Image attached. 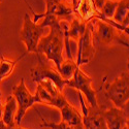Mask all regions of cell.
I'll return each instance as SVG.
<instances>
[{
    "label": "cell",
    "instance_id": "5b68a950",
    "mask_svg": "<svg viewBox=\"0 0 129 129\" xmlns=\"http://www.w3.org/2000/svg\"><path fill=\"white\" fill-rule=\"evenodd\" d=\"M94 20L87 23L84 33L77 42V52L74 60H76V63L79 67H81L84 64L89 63L94 58L96 54V49L94 46V35H93Z\"/></svg>",
    "mask_w": 129,
    "mask_h": 129
},
{
    "label": "cell",
    "instance_id": "4fadbf2b",
    "mask_svg": "<svg viewBox=\"0 0 129 129\" xmlns=\"http://www.w3.org/2000/svg\"><path fill=\"white\" fill-rule=\"evenodd\" d=\"M17 101L14 96H8L5 104L3 105V116H2V121L5 123L7 128H13L16 126L15 119H16V114H17Z\"/></svg>",
    "mask_w": 129,
    "mask_h": 129
},
{
    "label": "cell",
    "instance_id": "7a4b0ae2",
    "mask_svg": "<svg viewBox=\"0 0 129 129\" xmlns=\"http://www.w3.org/2000/svg\"><path fill=\"white\" fill-rule=\"evenodd\" d=\"M104 94L116 107L125 110L129 100V72L128 69L124 70L119 78L109 83L104 81Z\"/></svg>",
    "mask_w": 129,
    "mask_h": 129
},
{
    "label": "cell",
    "instance_id": "9a60e30c",
    "mask_svg": "<svg viewBox=\"0 0 129 129\" xmlns=\"http://www.w3.org/2000/svg\"><path fill=\"white\" fill-rule=\"evenodd\" d=\"M79 66L77 65V63L74 60H70V59H64L63 62L60 65V69L58 70L60 76L62 77V79L64 81H69L72 79L74 71Z\"/></svg>",
    "mask_w": 129,
    "mask_h": 129
},
{
    "label": "cell",
    "instance_id": "cb8c5ba5",
    "mask_svg": "<svg viewBox=\"0 0 129 129\" xmlns=\"http://www.w3.org/2000/svg\"><path fill=\"white\" fill-rule=\"evenodd\" d=\"M123 129H128V125H126V126H124V128Z\"/></svg>",
    "mask_w": 129,
    "mask_h": 129
},
{
    "label": "cell",
    "instance_id": "277c9868",
    "mask_svg": "<svg viewBox=\"0 0 129 129\" xmlns=\"http://www.w3.org/2000/svg\"><path fill=\"white\" fill-rule=\"evenodd\" d=\"M13 96L17 101V106H18L15 124L16 126H20L27 111L31 106H33L34 103H41V101L36 94L32 95L29 92L23 78L20 80V83L13 88Z\"/></svg>",
    "mask_w": 129,
    "mask_h": 129
},
{
    "label": "cell",
    "instance_id": "2e32d148",
    "mask_svg": "<svg viewBox=\"0 0 129 129\" xmlns=\"http://www.w3.org/2000/svg\"><path fill=\"white\" fill-rule=\"evenodd\" d=\"M128 13H129V0H119L112 20L115 23L121 25L125 18L128 17Z\"/></svg>",
    "mask_w": 129,
    "mask_h": 129
},
{
    "label": "cell",
    "instance_id": "30bf717a",
    "mask_svg": "<svg viewBox=\"0 0 129 129\" xmlns=\"http://www.w3.org/2000/svg\"><path fill=\"white\" fill-rule=\"evenodd\" d=\"M102 116L107 129H123L124 126L128 125V116L125 110L113 106L106 111H102Z\"/></svg>",
    "mask_w": 129,
    "mask_h": 129
},
{
    "label": "cell",
    "instance_id": "5bb4252c",
    "mask_svg": "<svg viewBox=\"0 0 129 129\" xmlns=\"http://www.w3.org/2000/svg\"><path fill=\"white\" fill-rule=\"evenodd\" d=\"M25 55H23L22 57L17 59V60H12V59H8V58L4 57V56H1V58H0V83H1L3 80L7 79L9 76H12L13 72L15 71L17 63Z\"/></svg>",
    "mask_w": 129,
    "mask_h": 129
},
{
    "label": "cell",
    "instance_id": "ba28073f",
    "mask_svg": "<svg viewBox=\"0 0 129 129\" xmlns=\"http://www.w3.org/2000/svg\"><path fill=\"white\" fill-rule=\"evenodd\" d=\"M37 57H38V64L35 67L31 68V70H30L32 81L37 84L42 80H50L55 84L56 88L60 92H63L64 87L66 86V81H64L62 79V77L60 76V73L56 67L53 68V67L49 66L48 64L42 62V60L39 56H37Z\"/></svg>",
    "mask_w": 129,
    "mask_h": 129
},
{
    "label": "cell",
    "instance_id": "603a6c76",
    "mask_svg": "<svg viewBox=\"0 0 129 129\" xmlns=\"http://www.w3.org/2000/svg\"><path fill=\"white\" fill-rule=\"evenodd\" d=\"M9 129H25V128H22V127H19V126H15L13 128H9Z\"/></svg>",
    "mask_w": 129,
    "mask_h": 129
},
{
    "label": "cell",
    "instance_id": "ac0fdd59",
    "mask_svg": "<svg viewBox=\"0 0 129 129\" xmlns=\"http://www.w3.org/2000/svg\"><path fill=\"white\" fill-rule=\"evenodd\" d=\"M118 5V1H113V0H106L103 7L101 8L100 13L102 14V16L105 18V19H109V20H112L113 19V16L115 14V10H116V7Z\"/></svg>",
    "mask_w": 129,
    "mask_h": 129
},
{
    "label": "cell",
    "instance_id": "e0dca14e",
    "mask_svg": "<svg viewBox=\"0 0 129 129\" xmlns=\"http://www.w3.org/2000/svg\"><path fill=\"white\" fill-rule=\"evenodd\" d=\"M39 117H40V119L44 121V122H42V124L40 125L41 127H47V128H51V129H84V126L72 127V126H69L67 123H65L64 121H61L60 123H53V122H50V121L46 120L40 114H39Z\"/></svg>",
    "mask_w": 129,
    "mask_h": 129
},
{
    "label": "cell",
    "instance_id": "6da1fadb",
    "mask_svg": "<svg viewBox=\"0 0 129 129\" xmlns=\"http://www.w3.org/2000/svg\"><path fill=\"white\" fill-rule=\"evenodd\" d=\"M64 30L60 21H54L49 26V33L42 36L37 45L35 54L37 56L44 55L55 64L57 70L64 60Z\"/></svg>",
    "mask_w": 129,
    "mask_h": 129
},
{
    "label": "cell",
    "instance_id": "d4e9b609",
    "mask_svg": "<svg viewBox=\"0 0 129 129\" xmlns=\"http://www.w3.org/2000/svg\"><path fill=\"white\" fill-rule=\"evenodd\" d=\"M113 1H119V0H113Z\"/></svg>",
    "mask_w": 129,
    "mask_h": 129
},
{
    "label": "cell",
    "instance_id": "ffe728a7",
    "mask_svg": "<svg viewBox=\"0 0 129 129\" xmlns=\"http://www.w3.org/2000/svg\"><path fill=\"white\" fill-rule=\"evenodd\" d=\"M2 116H3V105L0 101V120H2Z\"/></svg>",
    "mask_w": 129,
    "mask_h": 129
},
{
    "label": "cell",
    "instance_id": "8992f818",
    "mask_svg": "<svg viewBox=\"0 0 129 129\" xmlns=\"http://www.w3.org/2000/svg\"><path fill=\"white\" fill-rule=\"evenodd\" d=\"M46 28L48 27H44L38 23H34L28 14L24 16L23 27L20 31V39L25 44L28 53L36 52V48L40 38L46 33Z\"/></svg>",
    "mask_w": 129,
    "mask_h": 129
},
{
    "label": "cell",
    "instance_id": "44dd1931",
    "mask_svg": "<svg viewBox=\"0 0 129 129\" xmlns=\"http://www.w3.org/2000/svg\"><path fill=\"white\" fill-rule=\"evenodd\" d=\"M0 129H8L7 126L5 125V123L2 120H0Z\"/></svg>",
    "mask_w": 129,
    "mask_h": 129
},
{
    "label": "cell",
    "instance_id": "7402d4cb",
    "mask_svg": "<svg viewBox=\"0 0 129 129\" xmlns=\"http://www.w3.org/2000/svg\"><path fill=\"white\" fill-rule=\"evenodd\" d=\"M69 1L71 2V4H72V6H73V7L76 6V4H77V0H69Z\"/></svg>",
    "mask_w": 129,
    "mask_h": 129
},
{
    "label": "cell",
    "instance_id": "7c38bea8",
    "mask_svg": "<svg viewBox=\"0 0 129 129\" xmlns=\"http://www.w3.org/2000/svg\"><path fill=\"white\" fill-rule=\"evenodd\" d=\"M61 112V118L62 121L67 123L69 126L72 127H78V126H83V117L82 114L73 107L71 104L67 103L63 107L60 109Z\"/></svg>",
    "mask_w": 129,
    "mask_h": 129
},
{
    "label": "cell",
    "instance_id": "8fae6325",
    "mask_svg": "<svg viewBox=\"0 0 129 129\" xmlns=\"http://www.w3.org/2000/svg\"><path fill=\"white\" fill-rule=\"evenodd\" d=\"M35 94L39 97L41 104H46L49 106H53L56 107V109H61L65 104L68 103V101L66 100V98L64 97L63 93H61L58 96H53L52 94H50L46 89H44L40 85L37 84V88H36V92Z\"/></svg>",
    "mask_w": 129,
    "mask_h": 129
},
{
    "label": "cell",
    "instance_id": "52a82bcc",
    "mask_svg": "<svg viewBox=\"0 0 129 129\" xmlns=\"http://www.w3.org/2000/svg\"><path fill=\"white\" fill-rule=\"evenodd\" d=\"M66 85L74 88L83 93L87 99L90 107H98V101L96 97V91L92 87V78L84 72L81 67H78L74 71L71 80L66 82Z\"/></svg>",
    "mask_w": 129,
    "mask_h": 129
},
{
    "label": "cell",
    "instance_id": "d6986e66",
    "mask_svg": "<svg viewBox=\"0 0 129 129\" xmlns=\"http://www.w3.org/2000/svg\"><path fill=\"white\" fill-rule=\"evenodd\" d=\"M93 1H94V4H95V7L100 12L101 8L103 7V5H104V3H105L106 0H93Z\"/></svg>",
    "mask_w": 129,
    "mask_h": 129
},
{
    "label": "cell",
    "instance_id": "3957f363",
    "mask_svg": "<svg viewBox=\"0 0 129 129\" xmlns=\"http://www.w3.org/2000/svg\"><path fill=\"white\" fill-rule=\"evenodd\" d=\"M93 35L98 39L100 44L105 46L119 44L123 45L124 47H128V34L101 20H94Z\"/></svg>",
    "mask_w": 129,
    "mask_h": 129
},
{
    "label": "cell",
    "instance_id": "484cf974",
    "mask_svg": "<svg viewBox=\"0 0 129 129\" xmlns=\"http://www.w3.org/2000/svg\"><path fill=\"white\" fill-rule=\"evenodd\" d=\"M2 1H3V0H0V3H1V2H2Z\"/></svg>",
    "mask_w": 129,
    "mask_h": 129
},
{
    "label": "cell",
    "instance_id": "9c48e42d",
    "mask_svg": "<svg viewBox=\"0 0 129 129\" xmlns=\"http://www.w3.org/2000/svg\"><path fill=\"white\" fill-rule=\"evenodd\" d=\"M79 99L83 110L82 117L84 129H107L106 123L102 116V110L100 107L86 106L81 93H79Z\"/></svg>",
    "mask_w": 129,
    "mask_h": 129
}]
</instances>
